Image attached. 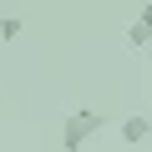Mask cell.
Here are the masks:
<instances>
[{"label": "cell", "mask_w": 152, "mask_h": 152, "mask_svg": "<svg viewBox=\"0 0 152 152\" xmlns=\"http://www.w3.org/2000/svg\"><path fill=\"white\" fill-rule=\"evenodd\" d=\"M96 127H102V112H91V107L71 112V117H66V127H61V147H66V152H81V147L96 137Z\"/></svg>", "instance_id": "6da1fadb"}, {"label": "cell", "mask_w": 152, "mask_h": 152, "mask_svg": "<svg viewBox=\"0 0 152 152\" xmlns=\"http://www.w3.org/2000/svg\"><path fill=\"white\" fill-rule=\"evenodd\" d=\"M127 46H132V51H152V0L142 5V15L127 26Z\"/></svg>", "instance_id": "7a4b0ae2"}, {"label": "cell", "mask_w": 152, "mask_h": 152, "mask_svg": "<svg viewBox=\"0 0 152 152\" xmlns=\"http://www.w3.org/2000/svg\"><path fill=\"white\" fill-rule=\"evenodd\" d=\"M117 132H122V142H127V147H137V142H147V137H152V117L132 112V117H122V127H117Z\"/></svg>", "instance_id": "3957f363"}, {"label": "cell", "mask_w": 152, "mask_h": 152, "mask_svg": "<svg viewBox=\"0 0 152 152\" xmlns=\"http://www.w3.org/2000/svg\"><path fill=\"white\" fill-rule=\"evenodd\" d=\"M20 36V15H0V41H15Z\"/></svg>", "instance_id": "277c9868"}]
</instances>
